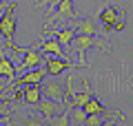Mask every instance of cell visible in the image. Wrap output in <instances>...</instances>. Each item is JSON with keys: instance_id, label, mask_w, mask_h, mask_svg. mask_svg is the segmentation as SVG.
Listing matches in <instances>:
<instances>
[{"instance_id": "6da1fadb", "label": "cell", "mask_w": 133, "mask_h": 126, "mask_svg": "<svg viewBox=\"0 0 133 126\" xmlns=\"http://www.w3.org/2000/svg\"><path fill=\"white\" fill-rule=\"evenodd\" d=\"M16 7H18V2H9V5L5 7V13L0 16V36L5 38L7 47H9L14 53H22L24 49H18L14 44V36H16V18H14V11H16Z\"/></svg>"}, {"instance_id": "7a4b0ae2", "label": "cell", "mask_w": 133, "mask_h": 126, "mask_svg": "<svg viewBox=\"0 0 133 126\" xmlns=\"http://www.w3.org/2000/svg\"><path fill=\"white\" fill-rule=\"evenodd\" d=\"M80 66H91L87 60H80V62H69L64 60V58H47L44 60V69H47V75H53V78H58V75L62 73V71H78Z\"/></svg>"}, {"instance_id": "3957f363", "label": "cell", "mask_w": 133, "mask_h": 126, "mask_svg": "<svg viewBox=\"0 0 133 126\" xmlns=\"http://www.w3.org/2000/svg\"><path fill=\"white\" fill-rule=\"evenodd\" d=\"M71 47H73V51H76V55H80V60H84L89 49H93V47H98V49H107V42H104V40H100L98 36L76 33V38H73V42H71Z\"/></svg>"}, {"instance_id": "277c9868", "label": "cell", "mask_w": 133, "mask_h": 126, "mask_svg": "<svg viewBox=\"0 0 133 126\" xmlns=\"http://www.w3.org/2000/svg\"><path fill=\"white\" fill-rule=\"evenodd\" d=\"M42 95H44V97L56 100V102H60V104H66V89H64V84H62L58 78H53V75H49V80L44 82Z\"/></svg>"}, {"instance_id": "5b68a950", "label": "cell", "mask_w": 133, "mask_h": 126, "mask_svg": "<svg viewBox=\"0 0 133 126\" xmlns=\"http://www.w3.org/2000/svg\"><path fill=\"white\" fill-rule=\"evenodd\" d=\"M95 18L102 22V27H104V29H109V31H111V29H113L122 18H127V16H124V11H120L115 5H107L104 9L95 16Z\"/></svg>"}, {"instance_id": "8992f818", "label": "cell", "mask_w": 133, "mask_h": 126, "mask_svg": "<svg viewBox=\"0 0 133 126\" xmlns=\"http://www.w3.org/2000/svg\"><path fill=\"white\" fill-rule=\"evenodd\" d=\"M76 18V13H73V0H60V5L56 7V13H53V18L47 20V24L51 22H69V20Z\"/></svg>"}, {"instance_id": "52a82bcc", "label": "cell", "mask_w": 133, "mask_h": 126, "mask_svg": "<svg viewBox=\"0 0 133 126\" xmlns=\"http://www.w3.org/2000/svg\"><path fill=\"white\" fill-rule=\"evenodd\" d=\"M62 108H64V104L56 102V100H51V97H44V95L38 102V111H40V115H42L47 122H51L58 113H62Z\"/></svg>"}, {"instance_id": "ba28073f", "label": "cell", "mask_w": 133, "mask_h": 126, "mask_svg": "<svg viewBox=\"0 0 133 126\" xmlns=\"http://www.w3.org/2000/svg\"><path fill=\"white\" fill-rule=\"evenodd\" d=\"M98 18H80L78 22H73V29L76 33H87V36H98V24H95Z\"/></svg>"}, {"instance_id": "9c48e42d", "label": "cell", "mask_w": 133, "mask_h": 126, "mask_svg": "<svg viewBox=\"0 0 133 126\" xmlns=\"http://www.w3.org/2000/svg\"><path fill=\"white\" fill-rule=\"evenodd\" d=\"M38 49H40L42 53H49V55L66 58V55H64V51H62V44H60V42H58L53 36H51V40H42V42L38 44Z\"/></svg>"}, {"instance_id": "30bf717a", "label": "cell", "mask_w": 133, "mask_h": 126, "mask_svg": "<svg viewBox=\"0 0 133 126\" xmlns=\"http://www.w3.org/2000/svg\"><path fill=\"white\" fill-rule=\"evenodd\" d=\"M22 100H24V104L38 106V102L42 100V89H40V84H29L27 89L22 91Z\"/></svg>"}, {"instance_id": "8fae6325", "label": "cell", "mask_w": 133, "mask_h": 126, "mask_svg": "<svg viewBox=\"0 0 133 126\" xmlns=\"http://www.w3.org/2000/svg\"><path fill=\"white\" fill-rule=\"evenodd\" d=\"M44 69H38V66H36V69H27V75H22V78L18 80V84L20 86H29V84H40L44 80Z\"/></svg>"}, {"instance_id": "7c38bea8", "label": "cell", "mask_w": 133, "mask_h": 126, "mask_svg": "<svg viewBox=\"0 0 133 126\" xmlns=\"http://www.w3.org/2000/svg\"><path fill=\"white\" fill-rule=\"evenodd\" d=\"M42 64V55L36 49H24L22 51V69H36Z\"/></svg>"}, {"instance_id": "4fadbf2b", "label": "cell", "mask_w": 133, "mask_h": 126, "mask_svg": "<svg viewBox=\"0 0 133 126\" xmlns=\"http://www.w3.org/2000/svg\"><path fill=\"white\" fill-rule=\"evenodd\" d=\"M66 122H69V124H84L87 122L84 106H69L66 108Z\"/></svg>"}, {"instance_id": "5bb4252c", "label": "cell", "mask_w": 133, "mask_h": 126, "mask_svg": "<svg viewBox=\"0 0 133 126\" xmlns=\"http://www.w3.org/2000/svg\"><path fill=\"white\" fill-rule=\"evenodd\" d=\"M51 36L56 38L58 42H60L62 47H69V44L73 42V38H76V29H73V27H64V29H58V31H53Z\"/></svg>"}, {"instance_id": "9a60e30c", "label": "cell", "mask_w": 133, "mask_h": 126, "mask_svg": "<svg viewBox=\"0 0 133 126\" xmlns=\"http://www.w3.org/2000/svg\"><path fill=\"white\" fill-rule=\"evenodd\" d=\"M14 75H16V66L11 58L0 55V80H14Z\"/></svg>"}, {"instance_id": "2e32d148", "label": "cell", "mask_w": 133, "mask_h": 126, "mask_svg": "<svg viewBox=\"0 0 133 126\" xmlns=\"http://www.w3.org/2000/svg\"><path fill=\"white\" fill-rule=\"evenodd\" d=\"M91 97H93V91H89V89H87V91H82V93L78 91V93L71 97V106H84V104L89 102Z\"/></svg>"}, {"instance_id": "e0dca14e", "label": "cell", "mask_w": 133, "mask_h": 126, "mask_svg": "<svg viewBox=\"0 0 133 126\" xmlns=\"http://www.w3.org/2000/svg\"><path fill=\"white\" fill-rule=\"evenodd\" d=\"M84 111L87 113H107V108H104V104L100 102L98 97H91L89 102L84 104Z\"/></svg>"}, {"instance_id": "ac0fdd59", "label": "cell", "mask_w": 133, "mask_h": 126, "mask_svg": "<svg viewBox=\"0 0 133 126\" xmlns=\"http://www.w3.org/2000/svg\"><path fill=\"white\" fill-rule=\"evenodd\" d=\"M102 115L104 113H87V126H95V124H102Z\"/></svg>"}, {"instance_id": "d6986e66", "label": "cell", "mask_w": 133, "mask_h": 126, "mask_svg": "<svg viewBox=\"0 0 133 126\" xmlns=\"http://www.w3.org/2000/svg\"><path fill=\"white\" fill-rule=\"evenodd\" d=\"M40 5H44V7H47V9L56 11V7L60 5V0H40Z\"/></svg>"}, {"instance_id": "ffe728a7", "label": "cell", "mask_w": 133, "mask_h": 126, "mask_svg": "<svg viewBox=\"0 0 133 126\" xmlns=\"http://www.w3.org/2000/svg\"><path fill=\"white\" fill-rule=\"evenodd\" d=\"M5 7H7V5H5V2H2V0H0V9H5Z\"/></svg>"}, {"instance_id": "44dd1931", "label": "cell", "mask_w": 133, "mask_h": 126, "mask_svg": "<svg viewBox=\"0 0 133 126\" xmlns=\"http://www.w3.org/2000/svg\"><path fill=\"white\" fill-rule=\"evenodd\" d=\"M0 102H2V93H0Z\"/></svg>"}]
</instances>
